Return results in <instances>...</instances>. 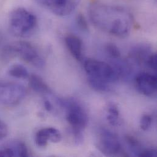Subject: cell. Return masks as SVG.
<instances>
[{
	"label": "cell",
	"instance_id": "cell-19",
	"mask_svg": "<svg viewBox=\"0 0 157 157\" xmlns=\"http://www.w3.org/2000/svg\"><path fill=\"white\" fill-rule=\"evenodd\" d=\"M153 118L152 116L149 114H144L140 119V124L141 128L144 131L148 130L152 124Z\"/></svg>",
	"mask_w": 157,
	"mask_h": 157
},
{
	"label": "cell",
	"instance_id": "cell-16",
	"mask_svg": "<svg viewBox=\"0 0 157 157\" xmlns=\"http://www.w3.org/2000/svg\"><path fill=\"white\" fill-rule=\"evenodd\" d=\"M87 80L90 86L97 91L108 92L111 89V84L104 81L89 77H87Z\"/></svg>",
	"mask_w": 157,
	"mask_h": 157
},
{
	"label": "cell",
	"instance_id": "cell-4",
	"mask_svg": "<svg viewBox=\"0 0 157 157\" xmlns=\"http://www.w3.org/2000/svg\"><path fill=\"white\" fill-rule=\"evenodd\" d=\"M3 54L5 57H18L25 62L37 67H42L45 62L35 47L26 41H18L7 46Z\"/></svg>",
	"mask_w": 157,
	"mask_h": 157
},
{
	"label": "cell",
	"instance_id": "cell-11",
	"mask_svg": "<svg viewBox=\"0 0 157 157\" xmlns=\"http://www.w3.org/2000/svg\"><path fill=\"white\" fill-rule=\"evenodd\" d=\"M66 47L72 56L77 61L82 59V42L78 36L74 34H68L65 37Z\"/></svg>",
	"mask_w": 157,
	"mask_h": 157
},
{
	"label": "cell",
	"instance_id": "cell-22",
	"mask_svg": "<svg viewBox=\"0 0 157 157\" xmlns=\"http://www.w3.org/2000/svg\"><path fill=\"white\" fill-rule=\"evenodd\" d=\"M77 25L79 28L82 31H87L89 29L87 20L82 13H79L76 18Z\"/></svg>",
	"mask_w": 157,
	"mask_h": 157
},
{
	"label": "cell",
	"instance_id": "cell-24",
	"mask_svg": "<svg viewBox=\"0 0 157 157\" xmlns=\"http://www.w3.org/2000/svg\"><path fill=\"white\" fill-rule=\"evenodd\" d=\"M16 155L15 152L12 147H4L0 150V157H13Z\"/></svg>",
	"mask_w": 157,
	"mask_h": 157
},
{
	"label": "cell",
	"instance_id": "cell-20",
	"mask_svg": "<svg viewBox=\"0 0 157 157\" xmlns=\"http://www.w3.org/2000/svg\"><path fill=\"white\" fill-rule=\"evenodd\" d=\"M15 152L16 155L18 157H28L29 155L28 148L23 142H18L16 144Z\"/></svg>",
	"mask_w": 157,
	"mask_h": 157
},
{
	"label": "cell",
	"instance_id": "cell-23",
	"mask_svg": "<svg viewBox=\"0 0 157 157\" xmlns=\"http://www.w3.org/2000/svg\"><path fill=\"white\" fill-rule=\"evenodd\" d=\"M157 151L154 149H143L139 154V157H157Z\"/></svg>",
	"mask_w": 157,
	"mask_h": 157
},
{
	"label": "cell",
	"instance_id": "cell-14",
	"mask_svg": "<svg viewBox=\"0 0 157 157\" xmlns=\"http://www.w3.org/2000/svg\"><path fill=\"white\" fill-rule=\"evenodd\" d=\"M106 119L111 126H117L120 123V113L117 106L109 103L106 108Z\"/></svg>",
	"mask_w": 157,
	"mask_h": 157
},
{
	"label": "cell",
	"instance_id": "cell-21",
	"mask_svg": "<svg viewBox=\"0 0 157 157\" xmlns=\"http://www.w3.org/2000/svg\"><path fill=\"white\" fill-rule=\"evenodd\" d=\"M146 65L154 72L157 71V54L155 53H152L149 57L147 58Z\"/></svg>",
	"mask_w": 157,
	"mask_h": 157
},
{
	"label": "cell",
	"instance_id": "cell-25",
	"mask_svg": "<svg viewBox=\"0 0 157 157\" xmlns=\"http://www.w3.org/2000/svg\"><path fill=\"white\" fill-rule=\"evenodd\" d=\"M8 127L6 124L0 119V140L5 138L8 135Z\"/></svg>",
	"mask_w": 157,
	"mask_h": 157
},
{
	"label": "cell",
	"instance_id": "cell-13",
	"mask_svg": "<svg viewBox=\"0 0 157 157\" xmlns=\"http://www.w3.org/2000/svg\"><path fill=\"white\" fill-rule=\"evenodd\" d=\"M28 79L29 87L34 91L41 94H46L50 92L48 86L39 76L35 74L29 75Z\"/></svg>",
	"mask_w": 157,
	"mask_h": 157
},
{
	"label": "cell",
	"instance_id": "cell-3",
	"mask_svg": "<svg viewBox=\"0 0 157 157\" xmlns=\"http://www.w3.org/2000/svg\"><path fill=\"white\" fill-rule=\"evenodd\" d=\"M60 103L66 109V120L72 127L77 143L82 141V131L88 123L84 109L74 100H61Z\"/></svg>",
	"mask_w": 157,
	"mask_h": 157
},
{
	"label": "cell",
	"instance_id": "cell-7",
	"mask_svg": "<svg viewBox=\"0 0 157 157\" xmlns=\"http://www.w3.org/2000/svg\"><path fill=\"white\" fill-rule=\"evenodd\" d=\"M97 147L106 156L117 155L122 151L121 144L117 135L106 128H101L100 130Z\"/></svg>",
	"mask_w": 157,
	"mask_h": 157
},
{
	"label": "cell",
	"instance_id": "cell-1",
	"mask_svg": "<svg viewBox=\"0 0 157 157\" xmlns=\"http://www.w3.org/2000/svg\"><path fill=\"white\" fill-rule=\"evenodd\" d=\"M87 13L91 23L97 28L112 36L124 38L132 31L133 15L123 6L94 1L89 4Z\"/></svg>",
	"mask_w": 157,
	"mask_h": 157
},
{
	"label": "cell",
	"instance_id": "cell-9",
	"mask_svg": "<svg viewBox=\"0 0 157 157\" xmlns=\"http://www.w3.org/2000/svg\"><path fill=\"white\" fill-rule=\"evenodd\" d=\"M138 90L146 97H154L157 94V78L155 74L141 72L135 78Z\"/></svg>",
	"mask_w": 157,
	"mask_h": 157
},
{
	"label": "cell",
	"instance_id": "cell-12",
	"mask_svg": "<svg viewBox=\"0 0 157 157\" xmlns=\"http://www.w3.org/2000/svg\"><path fill=\"white\" fill-rule=\"evenodd\" d=\"M153 52L146 44L137 45L132 48L130 52V58L138 64H146V61Z\"/></svg>",
	"mask_w": 157,
	"mask_h": 157
},
{
	"label": "cell",
	"instance_id": "cell-17",
	"mask_svg": "<svg viewBox=\"0 0 157 157\" xmlns=\"http://www.w3.org/2000/svg\"><path fill=\"white\" fill-rule=\"evenodd\" d=\"M125 141L128 144L130 150L135 154V155L138 156L143 149L141 145L138 140L132 136L127 135L125 136Z\"/></svg>",
	"mask_w": 157,
	"mask_h": 157
},
{
	"label": "cell",
	"instance_id": "cell-10",
	"mask_svg": "<svg viewBox=\"0 0 157 157\" xmlns=\"http://www.w3.org/2000/svg\"><path fill=\"white\" fill-rule=\"evenodd\" d=\"M62 135L60 132L53 127H47L39 130L35 135V142L37 146L44 147L48 141L58 143L61 141Z\"/></svg>",
	"mask_w": 157,
	"mask_h": 157
},
{
	"label": "cell",
	"instance_id": "cell-2",
	"mask_svg": "<svg viewBox=\"0 0 157 157\" xmlns=\"http://www.w3.org/2000/svg\"><path fill=\"white\" fill-rule=\"evenodd\" d=\"M9 30L15 36L27 37L31 36L37 26L36 16L23 7L14 9L9 16Z\"/></svg>",
	"mask_w": 157,
	"mask_h": 157
},
{
	"label": "cell",
	"instance_id": "cell-18",
	"mask_svg": "<svg viewBox=\"0 0 157 157\" xmlns=\"http://www.w3.org/2000/svg\"><path fill=\"white\" fill-rule=\"evenodd\" d=\"M106 53L112 59L121 58V53L118 47L114 44H108L105 47Z\"/></svg>",
	"mask_w": 157,
	"mask_h": 157
},
{
	"label": "cell",
	"instance_id": "cell-5",
	"mask_svg": "<svg viewBox=\"0 0 157 157\" xmlns=\"http://www.w3.org/2000/svg\"><path fill=\"white\" fill-rule=\"evenodd\" d=\"M84 68L87 77L98 79L109 84L119 78L111 64L95 59H87L84 63Z\"/></svg>",
	"mask_w": 157,
	"mask_h": 157
},
{
	"label": "cell",
	"instance_id": "cell-6",
	"mask_svg": "<svg viewBox=\"0 0 157 157\" xmlns=\"http://www.w3.org/2000/svg\"><path fill=\"white\" fill-rule=\"evenodd\" d=\"M26 90L18 83L13 82H0V104L13 106L19 104L25 97Z\"/></svg>",
	"mask_w": 157,
	"mask_h": 157
},
{
	"label": "cell",
	"instance_id": "cell-8",
	"mask_svg": "<svg viewBox=\"0 0 157 157\" xmlns=\"http://www.w3.org/2000/svg\"><path fill=\"white\" fill-rule=\"evenodd\" d=\"M42 6L56 15L64 17L72 13L78 6L80 0H36Z\"/></svg>",
	"mask_w": 157,
	"mask_h": 157
},
{
	"label": "cell",
	"instance_id": "cell-15",
	"mask_svg": "<svg viewBox=\"0 0 157 157\" xmlns=\"http://www.w3.org/2000/svg\"><path fill=\"white\" fill-rule=\"evenodd\" d=\"M8 73L11 77L17 78H28L29 76L27 69L20 64H14L10 67Z\"/></svg>",
	"mask_w": 157,
	"mask_h": 157
},
{
	"label": "cell",
	"instance_id": "cell-26",
	"mask_svg": "<svg viewBox=\"0 0 157 157\" xmlns=\"http://www.w3.org/2000/svg\"><path fill=\"white\" fill-rule=\"evenodd\" d=\"M44 106L48 111H51L53 109V106L49 100H45L44 101Z\"/></svg>",
	"mask_w": 157,
	"mask_h": 157
}]
</instances>
